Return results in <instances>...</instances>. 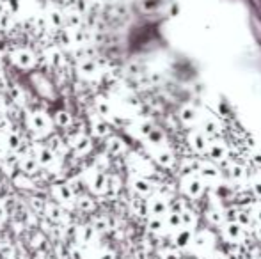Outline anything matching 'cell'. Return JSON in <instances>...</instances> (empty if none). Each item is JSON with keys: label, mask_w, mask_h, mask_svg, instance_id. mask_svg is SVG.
I'll return each mask as SVG.
<instances>
[{"label": "cell", "mask_w": 261, "mask_h": 259, "mask_svg": "<svg viewBox=\"0 0 261 259\" xmlns=\"http://www.w3.org/2000/svg\"><path fill=\"white\" fill-rule=\"evenodd\" d=\"M29 128L38 135H48L53 128L52 117L45 112H32L29 115Z\"/></svg>", "instance_id": "obj_1"}, {"label": "cell", "mask_w": 261, "mask_h": 259, "mask_svg": "<svg viewBox=\"0 0 261 259\" xmlns=\"http://www.w3.org/2000/svg\"><path fill=\"white\" fill-rule=\"evenodd\" d=\"M30 84H32V87L36 89L39 96L47 98V100H53L55 98V87H53V84L45 77L43 73L38 71L34 73L32 77H30Z\"/></svg>", "instance_id": "obj_2"}, {"label": "cell", "mask_w": 261, "mask_h": 259, "mask_svg": "<svg viewBox=\"0 0 261 259\" xmlns=\"http://www.w3.org/2000/svg\"><path fill=\"white\" fill-rule=\"evenodd\" d=\"M68 148L71 149L76 156H84L93 148V140L86 133H71V137L68 140Z\"/></svg>", "instance_id": "obj_3"}, {"label": "cell", "mask_w": 261, "mask_h": 259, "mask_svg": "<svg viewBox=\"0 0 261 259\" xmlns=\"http://www.w3.org/2000/svg\"><path fill=\"white\" fill-rule=\"evenodd\" d=\"M11 61L15 66H18L20 69H30L36 66V55L27 48H18L11 53Z\"/></svg>", "instance_id": "obj_4"}, {"label": "cell", "mask_w": 261, "mask_h": 259, "mask_svg": "<svg viewBox=\"0 0 261 259\" xmlns=\"http://www.w3.org/2000/svg\"><path fill=\"white\" fill-rule=\"evenodd\" d=\"M52 194L61 204H71V202H75V192H73V188L70 185L57 183V185L52 187Z\"/></svg>", "instance_id": "obj_5"}, {"label": "cell", "mask_w": 261, "mask_h": 259, "mask_svg": "<svg viewBox=\"0 0 261 259\" xmlns=\"http://www.w3.org/2000/svg\"><path fill=\"white\" fill-rule=\"evenodd\" d=\"M107 174L103 171H91L89 174V188L95 194H105L107 192Z\"/></svg>", "instance_id": "obj_6"}, {"label": "cell", "mask_w": 261, "mask_h": 259, "mask_svg": "<svg viewBox=\"0 0 261 259\" xmlns=\"http://www.w3.org/2000/svg\"><path fill=\"white\" fill-rule=\"evenodd\" d=\"M34 158L38 160V163L41 165V167H52L53 163L57 162V154L53 153L48 146H38V148H36Z\"/></svg>", "instance_id": "obj_7"}, {"label": "cell", "mask_w": 261, "mask_h": 259, "mask_svg": "<svg viewBox=\"0 0 261 259\" xmlns=\"http://www.w3.org/2000/svg\"><path fill=\"white\" fill-rule=\"evenodd\" d=\"M183 188H185V192L189 194L190 197H201L203 194V183H201L199 178H195L194 174H187L185 178H183Z\"/></svg>", "instance_id": "obj_8"}, {"label": "cell", "mask_w": 261, "mask_h": 259, "mask_svg": "<svg viewBox=\"0 0 261 259\" xmlns=\"http://www.w3.org/2000/svg\"><path fill=\"white\" fill-rule=\"evenodd\" d=\"M132 188L133 192L137 194V197H147L153 194V183L149 181L147 178H144V176H137V178L132 179Z\"/></svg>", "instance_id": "obj_9"}, {"label": "cell", "mask_w": 261, "mask_h": 259, "mask_svg": "<svg viewBox=\"0 0 261 259\" xmlns=\"http://www.w3.org/2000/svg\"><path fill=\"white\" fill-rule=\"evenodd\" d=\"M18 167H20V171H22L24 174H27V176H34V174L39 173L41 165H39L38 160L34 158V156L27 154V156H24V158L18 162Z\"/></svg>", "instance_id": "obj_10"}, {"label": "cell", "mask_w": 261, "mask_h": 259, "mask_svg": "<svg viewBox=\"0 0 261 259\" xmlns=\"http://www.w3.org/2000/svg\"><path fill=\"white\" fill-rule=\"evenodd\" d=\"M146 211L151 213V216H162L166 215L167 211V202L162 197H153L146 202Z\"/></svg>", "instance_id": "obj_11"}, {"label": "cell", "mask_w": 261, "mask_h": 259, "mask_svg": "<svg viewBox=\"0 0 261 259\" xmlns=\"http://www.w3.org/2000/svg\"><path fill=\"white\" fill-rule=\"evenodd\" d=\"M73 115L70 114L68 110H57L55 114L52 115V123L53 126H57V128H62V130H70L73 125Z\"/></svg>", "instance_id": "obj_12"}, {"label": "cell", "mask_w": 261, "mask_h": 259, "mask_svg": "<svg viewBox=\"0 0 261 259\" xmlns=\"http://www.w3.org/2000/svg\"><path fill=\"white\" fill-rule=\"evenodd\" d=\"M91 130H93L95 137L105 139V137L110 133V125L100 115V117H95V119L91 121Z\"/></svg>", "instance_id": "obj_13"}, {"label": "cell", "mask_w": 261, "mask_h": 259, "mask_svg": "<svg viewBox=\"0 0 261 259\" xmlns=\"http://www.w3.org/2000/svg\"><path fill=\"white\" fill-rule=\"evenodd\" d=\"M226 235H228V238L231 241L240 243V241H243V238H245V231H243L242 224H238V222H229L228 226H226Z\"/></svg>", "instance_id": "obj_14"}, {"label": "cell", "mask_w": 261, "mask_h": 259, "mask_svg": "<svg viewBox=\"0 0 261 259\" xmlns=\"http://www.w3.org/2000/svg\"><path fill=\"white\" fill-rule=\"evenodd\" d=\"M190 146L197 151V153H206V148H208V142L204 139V135L201 131H190L189 135Z\"/></svg>", "instance_id": "obj_15"}, {"label": "cell", "mask_w": 261, "mask_h": 259, "mask_svg": "<svg viewBox=\"0 0 261 259\" xmlns=\"http://www.w3.org/2000/svg\"><path fill=\"white\" fill-rule=\"evenodd\" d=\"M105 148H107V153H109V154H112V156H119V154L124 153L126 144H124V142L119 139V137H110V139L107 140Z\"/></svg>", "instance_id": "obj_16"}, {"label": "cell", "mask_w": 261, "mask_h": 259, "mask_svg": "<svg viewBox=\"0 0 261 259\" xmlns=\"http://www.w3.org/2000/svg\"><path fill=\"white\" fill-rule=\"evenodd\" d=\"M201 173L204 179H208V181H217L220 178V173H218L217 169L212 165V163H199V169H197Z\"/></svg>", "instance_id": "obj_17"}, {"label": "cell", "mask_w": 261, "mask_h": 259, "mask_svg": "<svg viewBox=\"0 0 261 259\" xmlns=\"http://www.w3.org/2000/svg\"><path fill=\"white\" fill-rule=\"evenodd\" d=\"M206 153H208L210 158L224 160L226 158V154H228V151H226V148H224L220 142H212V144H208V148H206Z\"/></svg>", "instance_id": "obj_18"}, {"label": "cell", "mask_w": 261, "mask_h": 259, "mask_svg": "<svg viewBox=\"0 0 261 259\" xmlns=\"http://www.w3.org/2000/svg\"><path fill=\"white\" fill-rule=\"evenodd\" d=\"M78 71L82 75H96L98 73V63H96L95 59H80V63H78Z\"/></svg>", "instance_id": "obj_19"}, {"label": "cell", "mask_w": 261, "mask_h": 259, "mask_svg": "<svg viewBox=\"0 0 261 259\" xmlns=\"http://www.w3.org/2000/svg\"><path fill=\"white\" fill-rule=\"evenodd\" d=\"M48 27L53 30H61L64 27V16L61 11H50L48 13Z\"/></svg>", "instance_id": "obj_20"}, {"label": "cell", "mask_w": 261, "mask_h": 259, "mask_svg": "<svg viewBox=\"0 0 261 259\" xmlns=\"http://www.w3.org/2000/svg\"><path fill=\"white\" fill-rule=\"evenodd\" d=\"M96 110H98V114L101 117H110L112 115V107H110V103L105 98H98L96 100Z\"/></svg>", "instance_id": "obj_21"}, {"label": "cell", "mask_w": 261, "mask_h": 259, "mask_svg": "<svg viewBox=\"0 0 261 259\" xmlns=\"http://www.w3.org/2000/svg\"><path fill=\"white\" fill-rule=\"evenodd\" d=\"M4 142L7 144V148L13 149V151H18L20 146L24 144V142H22V139H20V135H16V131H9V133L5 135Z\"/></svg>", "instance_id": "obj_22"}, {"label": "cell", "mask_w": 261, "mask_h": 259, "mask_svg": "<svg viewBox=\"0 0 261 259\" xmlns=\"http://www.w3.org/2000/svg\"><path fill=\"white\" fill-rule=\"evenodd\" d=\"M75 202H76V206H78V210L84 211V213H91V211L95 210V201L87 195L78 197V201H75Z\"/></svg>", "instance_id": "obj_23"}, {"label": "cell", "mask_w": 261, "mask_h": 259, "mask_svg": "<svg viewBox=\"0 0 261 259\" xmlns=\"http://www.w3.org/2000/svg\"><path fill=\"white\" fill-rule=\"evenodd\" d=\"M155 160L160 163L162 167H171L172 163H174V156H172L169 151H158V153L155 154Z\"/></svg>", "instance_id": "obj_24"}, {"label": "cell", "mask_w": 261, "mask_h": 259, "mask_svg": "<svg viewBox=\"0 0 261 259\" xmlns=\"http://www.w3.org/2000/svg\"><path fill=\"white\" fill-rule=\"evenodd\" d=\"M15 185L20 188H34L36 187L34 181L30 179V176H27V174H24V173H18L15 176Z\"/></svg>", "instance_id": "obj_25"}, {"label": "cell", "mask_w": 261, "mask_h": 259, "mask_svg": "<svg viewBox=\"0 0 261 259\" xmlns=\"http://www.w3.org/2000/svg\"><path fill=\"white\" fill-rule=\"evenodd\" d=\"M180 119L185 123V125H190L195 121V108L194 107H183L180 112Z\"/></svg>", "instance_id": "obj_26"}, {"label": "cell", "mask_w": 261, "mask_h": 259, "mask_svg": "<svg viewBox=\"0 0 261 259\" xmlns=\"http://www.w3.org/2000/svg\"><path fill=\"white\" fill-rule=\"evenodd\" d=\"M190 241V231L180 229V233H176L174 236V245L176 247H187Z\"/></svg>", "instance_id": "obj_27"}, {"label": "cell", "mask_w": 261, "mask_h": 259, "mask_svg": "<svg viewBox=\"0 0 261 259\" xmlns=\"http://www.w3.org/2000/svg\"><path fill=\"white\" fill-rule=\"evenodd\" d=\"M166 226V222L162 220V216H151L149 220H147V229L153 231V233H160Z\"/></svg>", "instance_id": "obj_28"}, {"label": "cell", "mask_w": 261, "mask_h": 259, "mask_svg": "<svg viewBox=\"0 0 261 259\" xmlns=\"http://www.w3.org/2000/svg\"><path fill=\"white\" fill-rule=\"evenodd\" d=\"M78 236H80L82 241H86V243H89L93 238H95V227L89 226V227H80L78 229Z\"/></svg>", "instance_id": "obj_29"}, {"label": "cell", "mask_w": 261, "mask_h": 259, "mask_svg": "<svg viewBox=\"0 0 261 259\" xmlns=\"http://www.w3.org/2000/svg\"><path fill=\"white\" fill-rule=\"evenodd\" d=\"M45 211H47L48 215H50V218H52V220H61L62 210L57 206V204H47V206H45Z\"/></svg>", "instance_id": "obj_30"}, {"label": "cell", "mask_w": 261, "mask_h": 259, "mask_svg": "<svg viewBox=\"0 0 261 259\" xmlns=\"http://www.w3.org/2000/svg\"><path fill=\"white\" fill-rule=\"evenodd\" d=\"M167 226L174 227V229H180V227H181V215H180V213L169 211V215H167Z\"/></svg>", "instance_id": "obj_31"}, {"label": "cell", "mask_w": 261, "mask_h": 259, "mask_svg": "<svg viewBox=\"0 0 261 259\" xmlns=\"http://www.w3.org/2000/svg\"><path fill=\"white\" fill-rule=\"evenodd\" d=\"M64 22H68V25H70V27H73V29H80L82 18H80V15H78L76 11H73V13H70V15L64 18Z\"/></svg>", "instance_id": "obj_32"}, {"label": "cell", "mask_w": 261, "mask_h": 259, "mask_svg": "<svg viewBox=\"0 0 261 259\" xmlns=\"http://www.w3.org/2000/svg\"><path fill=\"white\" fill-rule=\"evenodd\" d=\"M146 137H147V140H149L151 144H155V146L160 144L162 139H164V137H162V131H160V130L153 128V126H151V130H149V131L146 133Z\"/></svg>", "instance_id": "obj_33"}, {"label": "cell", "mask_w": 261, "mask_h": 259, "mask_svg": "<svg viewBox=\"0 0 261 259\" xmlns=\"http://www.w3.org/2000/svg\"><path fill=\"white\" fill-rule=\"evenodd\" d=\"M4 4L9 15H18L22 9V0H4Z\"/></svg>", "instance_id": "obj_34"}, {"label": "cell", "mask_w": 261, "mask_h": 259, "mask_svg": "<svg viewBox=\"0 0 261 259\" xmlns=\"http://www.w3.org/2000/svg\"><path fill=\"white\" fill-rule=\"evenodd\" d=\"M217 194H218V197H220V199H229V197H233V188L231 187H228V185H218L217 187Z\"/></svg>", "instance_id": "obj_35"}, {"label": "cell", "mask_w": 261, "mask_h": 259, "mask_svg": "<svg viewBox=\"0 0 261 259\" xmlns=\"http://www.w3.org/2000/svg\"><path fill=\"white\" fill-rule=\"evenodd\" d=\"M48 57H50V64H52V66L57 67V66H61V64H62V53L59 52L57 48L52 50V52L48 53Z\"/></svg>", "instance_id": "obj_36"}, {"label": "cell", "mask_w": 261, "mask_h": 259, "mask_svg": "<svg viewBox=\"0 0 261 259\" xmlns=\"http://www.w3.org/2000/svg\"><path fill=\"white\" fill-rule=\"evenodd\" d=\"M9 94H11V100H13V101H18V103H22V101H24V92H22V89H20L18 86H11L9 87Z\"/></svg>", "instance_id": "obj_37"}, {"label": "cell", "mask_w": 261, "mask_h": 259, "mask_svg": "<svg viewBox=\"0 0 261 259\" xmlns=\"http://www.w3.org/2000/svg\"><path fill=\"white\" fill-rule=\"evenodd\" d=\"M204 128H206V131H208V133H212V135H217L218 131H220V126H218L214 119L204 121Z\"/></svg>", "instance_id": "obj_38"}, {"label": "cell", "mask_w": 261, "mask_h": 259, "mask_svg": "<svg viewBox=\"0 0 261 259\" xmlns=\"http://www.w3.org/2000/svg\"><path fill=\"white\" fill-rule=\"evenodd\" d=\"M11 23H13V15H9L7 11H4V13L0 15V27H2V29H9Z\"/></svg>", "instance_id": "obj_39"}, {"label": "cell", "mask_w": 261, "mask_h": 259, "mask_svg": "<svg viewBox=\"0 0 261 259\" xmlns=\"http://www.w3.org/2000/svg\"><path fill=\"white\" fill-rule=\"evenodd\" d=\"M231 176L235 179H242L245 174H243V169L240 167V165H233V167H231Z\"/></svg>", "instance_id": "obj_40"}, {"label": "cell", "mask_w": 261, "mask_h": 259, "mask_svg": "<svg viewBox=\"0 0 261 259\" xmlns=\"http://www.w3.org/2000/svg\"><path fill=\"white\" fill-rule=\"evenodd\" d=\"M5 218V208H4V204L0 202V220H4Z\"/></svg>", "instance_id": "obj_41"}, {"label": "cell", "mask_w": 261, "mask_h": 259, "mask_svg": "<svg viewBox=\"0 0 261 259\" xmlns=\"http://www.w3.org/2000/svg\"><path fill=\"white\" fill-rule=\"evenodd\" d=\"M256 218L258 220H261V204L258 206V211H256Z\"/></svg>", "instance_id": "obj_42"}, {"label": "cell", "mask_w": 261, "mask_h": 259, "mask_svg": "<svg viewBox=\"0 0 261 259\" xmlns=\"http://www.w3.org/2000/svg\"><path fill=\"white\" fill-rule=\"evenodd\" d=\"M258 236H260V240H261V227L258 229Z\"/></svg>", "instance_id": "obj_43"}]
</instances>
